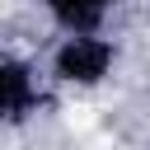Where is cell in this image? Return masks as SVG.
<instances>
[{
  "mask_svg": "<svg viewBox=\"0 0 150 150\" xmlns=\"http://www.w3.org/2000/svg\"><path fill=\"white\" fill-rule=\"evenodd\" d=\"M66 122H70V127H80V131H84V127H94V108H84V103H75V108H70V112H66Z\"/></svg>",
  "mask_w": 150,
  "mask_h": 150,
  "instance_id": "cell-1",
  "label": "cell"
}]
</instances>
